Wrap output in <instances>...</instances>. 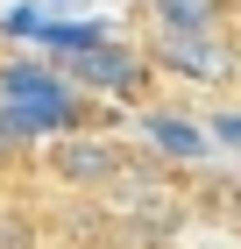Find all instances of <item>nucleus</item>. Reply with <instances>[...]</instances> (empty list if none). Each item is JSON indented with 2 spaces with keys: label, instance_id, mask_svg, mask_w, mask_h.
<instances>
[{
  "label": "nucleus",
  "instance_id": "1",
  "mask_svg": "<svg viewBox=\"0 0 241 249\" xmlns=\"http://www.w3.org/2000/svg\"><path fill=\"white\" fill-rule=\"evenodd\" d=\"M43 171L64 192H107V185L128 178V150L113 135H93V128H57L43 142Z\"/></svg>",
  "mask_w": 241,
  "mask_h": 249
},
{
  "label": "nucleus",
  "instance_id": "2",
  "mask_svg": "<svg viewBox=\"0 0 241 249\" xmlns=\"http://www.w3.org/2000/svg\"><path fill=\"white\" fill-rule=\"evenodd\" d=\"M149 64L170 78H192V86H227L241 71V50L220 36V29H177V36L149 43Z\"/></svg>",
  "mask_w": 241,
  "mask_h": 249
},
{
  "label": "nucleus",
  "instance_id": "3",
  "mask_svg": "<svg viewBox=\"0 0 241 249\" xmlns=\"http://www.w3.org/2000/svg\"><path fill=\"white\" fill-rule=\"evenodd\" d=\"M71 78L93 86V93H135V86H142V57H135V50H78Z\"/></svg>",
  "mask_w": 241,
  "mask_h": 249
},
{
  "label": "nucleus",
  "instance_id": "4",
  "mask_svg": "<svg viewBox=\"0 0 241 249\" xmlns=\"http://www.w3.org/2000/svg\"><path fill=\"white\" fill-rule=\"evenodd\" d=\"M142 128H149V142L156 150H170V157H206V135H199V121H185V114H142Z\"/></svg>",
  "mask_w": 241,
  "mask_h": 249
},
{
  "label": "nucleus",
  "instance_id": "5",
  "mask_svg": "<svg viewBox=\"0 0 241 249\" xmlns=\"http://www.w3.org/2000/svg\"><path fill=\"white\" fill-rule=\"evenodd\" d=\"M149 21H156V36H177V29H220V7H213V0H149Z\"/></svg>",
  "mask_w": 241,
  "mask_h": 249
},
{
  "label": "nucleus",
  "instance_id": "6",
  "mask_svg": "<svg viewBox=\"0 0 241 249\" xmlns=\"http://www.w3.org/2000/svg\"><path fill=\"white\" fill-rule=\"evenodd\" d=\"M206 249H220V242H206Z\"/></svg>",
  "mask_w": 241,
  "mask_h": 249
}]
</instances>
